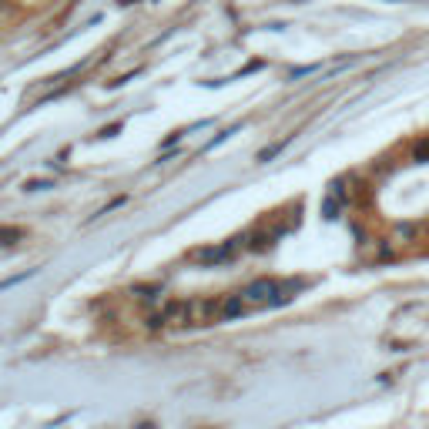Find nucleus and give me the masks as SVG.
<instances>
[{
  "mask_svg": "<svg viewBox=\"0 0 429 429\" xmlns=\"http://www.w3.org/2000/svg\"><path fill=\"white\" fill-rule=\"evenodd\" d=\"M292 285H282L278 278H255L252 285L242 289V299L248 302V308H265V306H278L289 299Z\"/></svg>",
  "mask_w": 429,
  "mask_h": 429,
  "instance_id": "obj_1",
  "label": "nucleus"
},
{
  "mask_svg": "<svg viewBox=\"0 0 429 429\" xmlns=\"http://www.w3.org/2000/svg\"><path fill=\"white\" fill-rule=\"evenodd\" d=\"M245 238H231L225 245H212V248H198V252H191V261H201V265H218V261H229L235 255V248L242 245Z\"/></svg>",
  "mask_w": 429,
  "mask_h": 429,
  "instance_id": "obj_2",
  "label": "nucleus"
},
{
  "mask_svg": "<svg viewBox=\"0 0 429 429\" xmlns=\"http://www.w3.org/2000/svg\"><path fill=\"white\" fill-rule=\"evenodd\" d=\"M413 161H419V165H429V138H419L413 144Z\"/></svg>",
  "mask_w": 429,
  "mask_h": 429,
  "instance_id": "obj_3",
  "label": "nucleus"
},
{
  "mask_svg": "<svg viewBox=\"0 0 429 429\" xmlns=\"http://www.w3.org/2000/svg\"><path fill=\"white\" fill-rule=\"evenodd\" d=\"M24 238V231L20 229H0V245H14Z\"/></svg>",
  "mask_w": 429,
  "mask_h": 429,
  "instance_id": "obj_4",
  "label": "nucleus"
},
{
  "mask_svg": "<svg viewBox=\"0 0 429 429\" xmlns=\"http://www.w3.org/2000/svg\"><path fill=\"white\" fill-rule=\"evenodd\" d=\"M399 235H402V238H413L416 229H413V225H402V229H399Z\"/></svg>",
  "mask_w": 429,
  "mask_h": 429,
  "instance_id": "obj_5",
  "label": "nucleus"
}]
</instances>
